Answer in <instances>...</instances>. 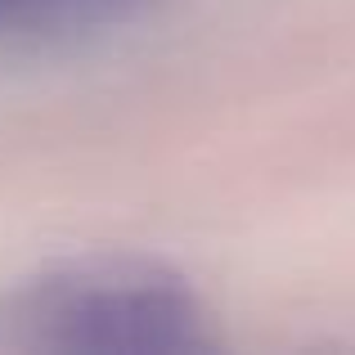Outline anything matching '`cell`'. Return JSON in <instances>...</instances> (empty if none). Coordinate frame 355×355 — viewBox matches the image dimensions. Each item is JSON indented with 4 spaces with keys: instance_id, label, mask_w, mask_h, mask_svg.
<instances>
[{
    "instance_id": "obj_1",
    "label": "cell",
    "mask_w": 355,
    "mask_h": 355,
    "mask_svg": "<svg viewBox=\"0 0 355 355\" xmlns=\"http://www.w3.org/2000/svg\"><path fill=\"white\" fill-rule=\"evenodd\" d=\"M0 333L27 351L166 355L211 347L193 288L157 266H68L41 275L9 293Z\"/></svg>"
},
{
    "instance_id": "obj_2",
    "label": "cell",
    "mask_w": 355,
    "mask_h": 355,
    "mask_svg": "<svg viewBox=\"0 0 355 355\" xmlns=\"http://www.w3.org/2000/svg\"><path fill=\"white\" fill-rule=\"evenodd\" d=\"M148 0H0V45H63L135 23Z\"/></svg>"
}]
</instances>
